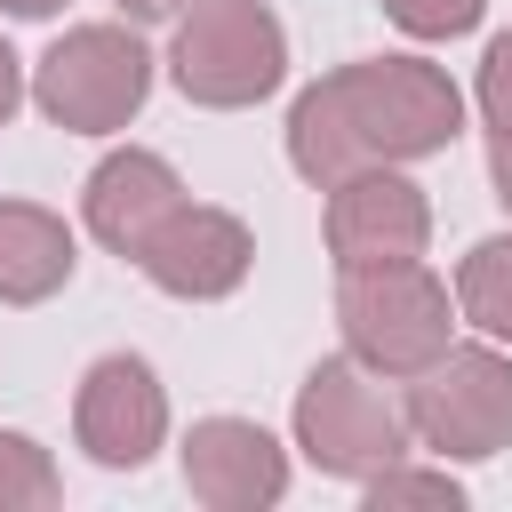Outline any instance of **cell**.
<instances>
[{"label":"cell","instance_id":"277c9868","mask_svg":"<svg viewBox=\"0 0 512 512\" xmlns=\"http://www.w3.org/2000/svg\"><path fill=\"white\" fill-rule=\"evenodd\" d=\"M408 440L440 464H488L512 448V352L504 344H448L408 376Z\"/></svg>","mask_w":512,"mask_h":512},{"label":"cell","instance_id":"2e32d148","mask_svg":"<svg viewBox=\"0 0 512 512\" xmlns=\"http://www.w3.org/2000/svg\"><path fill=\"white\" fill-rule=\"evenodd\" d=\"M408 40H456V32H472L480 24V8L488 0H376Z\"/></svg>","mask_w":512,"mask_h":512},{"label":"cell","instance_id":"ba28073f","mask_svg":"<svg viewBox=\"0 0 512 512\" xmlns=\"http://www.w3.org/2000/svg\"><path fill=\"white\" fill-rule=\"evenodd\" d=\"M432 240V200L400 168H352L328 184V256L336 272L360 264H408Z\"/></svg>","mask_w":512,"mask_h":512},{"label":"cell","instance_id":"6da1fadb","mask_svg":"<svg viewBox=\"0 0 512 512\" xmlns=\"http://www.w3.org/2000/svg\"><path fill=\"white\" fill-rule=\"evenodd\" d=\"M464 136V88L424 56H352L288 104V168L336 184L352 168H400Z\"/></svg>","mask_w":512,"mask_h":512},{"label":"cell","instance_id":"9c48e42d","mask_svg":"<svg viewBox=\"0 0 512 512\" xmlns=\"http://www.w3.org/2000/svg\"><path fill=\"white\" fill-rule=\"evenodd\" d=\"M136 264H144V280H152L160 296H176V304H216V296H232V288L248 280L256 240H248V224H240L232 208L184 200V208L144 240Z\"/></svg>","mask_w":512,"mask_h":512},{"label":"cell","instance_id":"e0dca14e","mask_svg":"<svg viewBox=\"0 0 512 512\" xmlns=\"http://www.w3.org/2000/svg\"><path fill=\"white\" fill-rule=\"evenodd\" d=\"M472 104H480V120H488V128H512V32H496V40H488L480 80H472Z\"/></svg>","mask_w":512,"mask_h":512},{"label":"cell","instance_id":"5bb4252c","mask_svg":"<svg viewBox=\"0 0 512 512\" xmlns=\"http://www.w3.org/2000/svg\"><path fill=\"white\" fill-rule=\"evenodd\" d=\"M56 496H64L56 456L32 432H0V512H48Z\"/></svg>","mask_w":512,"mask_h":512},{"label":"cell","instance_id":"52a82bcc","mask_svg":"<svg viewBox=\"0 0 512 512\" xmlns=\"http://www.w3.org/2000/svg\"><path fill=\"white\" fill-rule=\"evenodd\" d=\"M72 440L104 472H144L168 440V392H160L152 360H136V352L88 360V376L72 392Z\"/></svg>","mask_w":512,"mask_h":512},{"label":"cell","instance_id":"9a60e30c","mask_svg":"<svg viewBox=\"0 0 512 512\" xmlns=\"http://www.w3.org/2000/svg\"><path fill=\"white\" fill-rule=\"evenodd\" d=\"M368 488V512H392V504H432V512H464V480L448 472V464H384V472H368L360 480Z\"/></svg>","mask_w":512,"mask_h":512},{"label":"cell","instance_id":"8992f818","mask_svg":"<svg viewBox=\"0 0 512 512\" xmlns=\"http://www.w3.org/2000/svg\"><path fill=\"white\" fill-rule=\"evenodd\" d=\"M296 448L312 472L328 480H368L384 464L408 456V416L400 400L344 352V360H320L304 384H296Z\"/></svg>","mask_w":512,"mask_h":512},{"label":"cell","instance_id":"8fae6325","mask_svg":"<svg viewBox=\"0 0 512 512\" xmlns=\"http://www.w3.org/2000/svg\"><path fill=\"white\" fill-rule=\"evenodd\" d=\"M184 208V184H176V168L160 160V152H144V144H120V152H104L96 168H88V192H80V216H88V232L112 248V256H144V240L168 224Z\"/></svg>","mask_w":512,"mask_h":512},{"label":"cell","instance_id":"44dd1931","mask_svg":"<svg viewBox=\"0 0 512 512\" xmlns=\"http://www.w3.org/2000/svg\"><path fill=\"white\" fill-rule=\"evenodd\" d=\"M0 8H8V16H56L64 0H0Z\"/></svg>","mask_w":512,"mask_h":512},{"label":"cell","instance_id":"7a4b0ae2","mask_svg":"<svg viewBox=\"0 0 512 512\" xmlns=\"http://www.w3.org/2000/svg\"><path fill=\"white\" fill-rule=\"evenodd\" d=\"M336 328H344V352L368 376L408 384L424 360H440L456 344V296L424 256L360 264V272H336Z\"/></svg>","mask_w":512,"mask_h":512},{"label":"cell","instance_id":"ac0fdd59","mask_svg":"<svg viewBox=\"0 0 512 512\" xmlns=\"http://www.w3.org/2000/svg\"><path fill=\"white\" fill-rule=\"evenodd\" d=\"M488 184H496V200L512 208V128H488Z\"/></svg>","mask_w":512,"mask_h":512},{"label":"cell","instance_id":"7c38bea8","mask_svg":"<svg viewBox=\"0 0 512 512\" xmlns=\"http://www.w3.org/2000/svg\"><path fill=\"white\" fill-rule=\"evenodd\" d=\"M80 264V240L40 200H0V304H48Z\"/></svg>","mask_w":512,"mask_h":512},{"label":"cell","instance_id":"ffe728a7","mask_svg":"<svg viewBox=\"0 0 512 512\" xmlns=\"http://www.w3.org/2000/svg\"><path fill=\"white\" fill-rule=\"evenodd\" d=\"M192 0H120V16H136V24H176Z\"/></svg>","mask_w":512,"mask_h":512},{"label":"cell","instance_id":"d6986e66","mask_svg":"<svg viewBox=\"0 0 512 512\" xmlns=\"http://www.w3.org/2000/svg\"><path fill=\"white\" fill-rule=\"evenodd\" d=\"M16 104H24V64H16V48L0 40V128L16 120Z\"/></svg>","mask_w":512,"mask_h":512},{"label":"cell","instance_id":"4fadbf2b","mask_svg":"<svg viewBox=\"0 0 512 512\" xmlns=\"http://www.w3.org/2000/svg\"><path fill=\"white\" fill-rule=\"evenodd\" d=\"M456 312L488 336V344H504L512 352V232H496V240H472L464 248V264H456Z\"/></svg>","mask_w":512,"mask_h":512},{"label":"cell","instance_id":"30bf717a","mask_svg":"<svg viewBox=\"0 0 512 512\" xmlns=\"http://www.w3.org/2000/svg\"><path fill=\"white\" fill-rule=\"evenodd\" d=\"M176 464L208 512H272L288 496V448L256 416H200L184 432Z\"/></svg>","mask_w":512,"mask_h":512},{"label":"cell","instance_id":"3957f363","mask_svg":"<svg viewBox=\"0 0 512 512\" xmlns=\"http://www.w3.org/2000/svg\"><path fill=\"white\" fill-rule=\"evenodd\" d=\"M168 80L184 88V104L248 112L288 80V32L264 0H192L168 40Z\"/></svg>","mask_w":512,"mask_h":512},{"label":"cell","instance_id":"5b68a950","mask_svg":"<svg viewBox=\"0 0 512 512\" xmlns=\"http://www.w3.org/2000/svg\"><path fill=\"white\" fill-rule=\"evenodd\" d=\"M144 96H152V56H144V40L128 24H72L32 64V104L72 136L128 128L144 112Z\"/></svg>","mask_w":512,"mask_h":512}]
</instances>
